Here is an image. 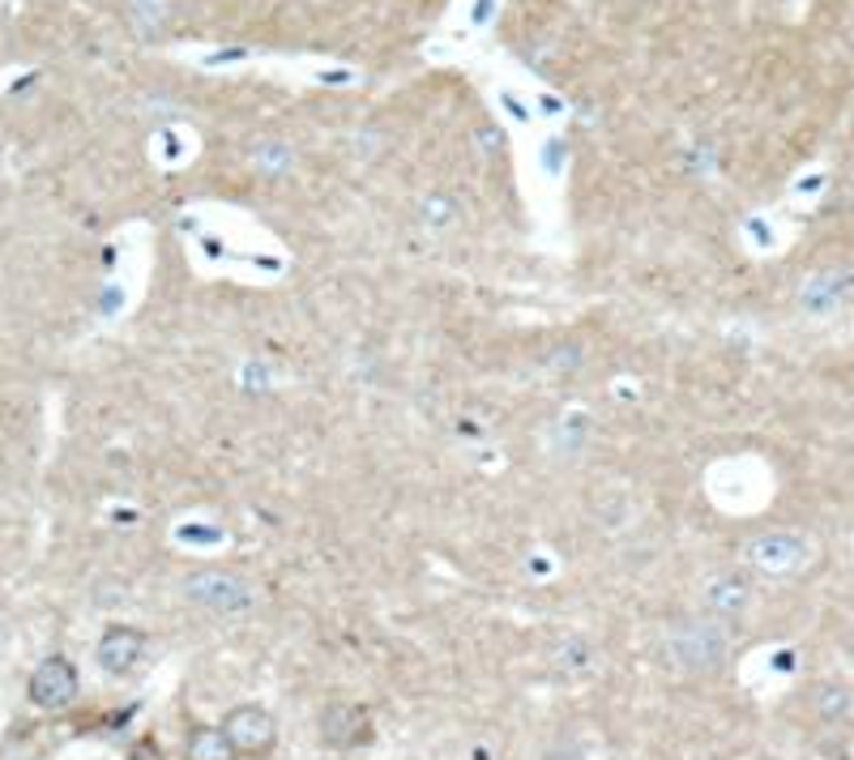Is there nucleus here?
Here are the masks:
<instances>
[{
	"instance_id": "obj_1",
	"label": "nucleus",
	"mask_w": 854,
	"mask_h": 760,
	"mask_svg": "<svg viewBox=\"0 0 854 760\" xmlns=\"http://www.w3.org/2000/svg\"><path fill=\"white\" fill-rule=\"evenodd\" d=\"M666 654L675 667L684 671H713L727 654V633L718 620H693V624H679L671 637H666Z\"/></svg>"
},
{
	"instance_id": "obj_2",
	"label": "nucleus",
	"mask_w": 854,
	"mask_h": 760,
	"mask_svg": "<svg viewBox=\"0 0 854 760\" xmlns=\"http://www.w3.org/2000/svg\"><path fill=\"white\" fill-rule=\"evenodd\" d=\"M184 599L196 602L201 611H214V615H235V611L252 606V590L244 577H235L227 568H201V572L184 577Z\"/></svg>"
},
{
	"instance_id": "obj_3",
	"label": "nucleus",
	"mask_w": 854,
	"mask_h": 760,
	"mask_svg": "<svg viewBox=\"0 0 854 760\" xmlns=\"http://www.w3.org/2000/svg\"><path fill=\"white\" fill-rule=\"evenodd\" d=\"M748 560L765 577H790L808 564V538H799L790 530H769V534L748 543Z\"/></svg>"
},
{
	"instance_id": "obj_4",
	"label": "nucleus",
	"mask_w": 854,
	"mask_h": 760,
	"mask_svg": "<svg viewBox=\"0 0 854 760\" xmlns=\"http://www.w3.org/2000/svg\"><path fill=\"white\" fill-rule=\"evenodd\" d=\"M223 730L239 757H270L273 744H278V722L261 705H235L223 718Z\"/></svg>"
},
{
	"instance_id": "obj_5",
	"label": "nucleus",
	"mask_w": 854,
	"mask_h": 760,
	"mask_svg": "<svg viewBox=\"0 0 854 760\" xmlns=\"http://www.w3.org/2000/svg\"><path fill=\"white\" fill-rule=\"evenodd\" d=\"M78 667L69 658L52 654V658H43L35 667V676H31V701L40 710H47V714H56V710H69L78 701Z\"/></svg>"
},
{
	"instance_id": "obj_6",
	"label": "nucleus",
	"mask_w": 854,
	"mask_h": 760,
	"mask_svg": "<svg viewBox=\"0 0 854 760\" xmlns=\"http://www.w3.org/2000/svg\"><path fill=\"white\" fill-rule=\"evenodd\" d=\"M795 299L808 317H833L854 304V274L851 270H820L812 279H804Z\"/></svg>"
},
{
	"instance_id": "obj_7",
	"label": "nucleus",
	"mask_w": 854,
	"mask_h": 760,
	"mask_svg": "<svg viewBox=\"0 0 854 760\" xmlns=\"http://www.w3.org/2000/svg\"><path fill=\"white\" fill-rule=\"evenodd\" d=\"M316 730H321V739H325L329 748H342V752H347V748H363V744L372 739V718H368L363 705L334 701V705L321 710Z\"/></svg>"
},
{
	"instance_id": "obj_8",
	"label": "nucleus",
	"mask_w": 854,
	"mask_h": 760,
	"mask_svg": "<svg viewBox=\"0 0 854 760\" xmlns=\"http://www.w3.org/2000/svg\"><path fill=\"white\" fill-rule=\"evenodd\" d=\"M94 658H99V667L108 676H133L142 667V658H146V637L137 628H128V624H112L99 637V654Z\"/></svg>"
},
{
	"instance_id": "obj_9",
	"label": "nucleus",
	"mask_w": 854,
	"mask_h": 760,
	"mask_svg": "<svg viewBox=\"0 0 854 760\" xmlns=\"http://www.w3.org/2000/svg\"><path fill=\"white\" fill-rule=\"evenodd\" d=\"M705 602H709V611H713L718 620H735V615L748 611V602H752V586H748L739 572L713 577L709 590H705Z\"/></svg>"
},
{
	"instance_id": "obj_10",
	"label": "nucleus",
	"mask_w": 854,
	"mask_h": 760,
	"mask_svg": "<svg viewBox=\"0 0 854 760\" xmlns=\"http://www.w3.org/2000/svg\"><path fill=\"white\" fill-rule=\"evenodd\" d=\"M189 760H235L239 752L232 748V739H227V730L223 726H196L193 735H189Z\"/></svg>"
},
{
	"instance_id": "obj_11",
	"label": "nucleus",
	"mask_w": 854,
	"mask_h": 760,
	"mask_svg": "<svg viewBox=\"0 0 854 760\" xmlns=\"http://www.w3.org/2000/svg\"><path fill=\"white\" fill-rule=\"evenodd\" d=\"M167 18H171V0H128V22L146 39H155L158 31L167 26Z\"/></svg>"
},
{
	"instance_id": "obj_12",
	"label": "nucleus",
	"mask_w": 854,
	"mask_h": 760,
	"mask_svg": "<svg viewBox=\"0 0 854 760\" xmlns=\"http://www.w3.org/2000/svg\"><path fill=\"white\" fill-rule=\"evenodd\" d=\"M816 710H820V718L838 722L846 710H851V696H846V688H838V683H824L820 692H816Z\"/></svg>"
},
{
	"instance_id": "obj_13",
	"label": "nucleus",
	"mask_w": 854,
	"mask_h": 760,
	"mask_svg": "<svg viewBox=\"0 0 854 760\" xmlns=\"http://www.w3.org/2000/svg\"><path fill=\"white\" fill-rule=\"evenodd\" d=\"M449 209H453V201L449 197H427L424 201V218L431 223V227H449V223H453V214H449Z\"/></svg>"
},
{
	"instance_id": "obj_14",
	"label": "nucleus",
	"mask_w": 854,
	"mask_h": 760,
	"mask_svg": "<svg viewBox=\"0 0 854 760\" xmlns=\"http://www.w3.org/2000/svg\"><path fill=\"white\" fill-rule=\"evenodd\" d=\"M479 137H483V141H479L483 150H501V128H483Z\"/></svg>"
},
{
	"instance_id": "obj_15",
	"label": "nucleus",
	"mask_w": 854,
	"mask_h": 760,
	"mask_svg": "<svg viewBox=\"0 0 854 760\" xmlns=\"http://www.w3.org/2000/svg\"><path fill=\"white\" fill-rule=\"evenodd\" d=\"M543 760H585V757L577 752V748H551Z\"/></svg>"
}]
</instances>
